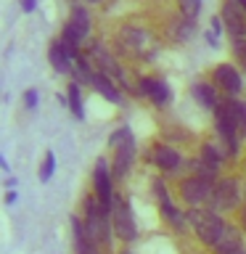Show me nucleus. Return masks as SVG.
I'll use <instances>...</instances> for the list:
<instances>
[{"label": "nucleus", "instance_id": "aec40b11", "mask_svg": "<svg viewBox=\"0 0 246 254\" xmlns=\"http://www.w3.org/2000/svg\"><path fill=\"white\" fill-rule=\"evenodd\" d=\"M188 167H190V175H198V178H206V180H217V178H220V170H217V167L206 164L201 156H193V159L188 162Z\"/></svg>", "mask_w": 246, "mask_h": 254}, {"label": "nucleus", "instance_id": "39448f33", "mask_svg": "<svg viewBox=\"0 0 246 254\" xmlns=\"http://www.w3.org/2000/svg\"><path fill=\"white\" fill-rule=\"evenodd\" d=\"M63 43H71L77 48H85L87 43L93 40V13H90V5L77 0L71 3L69 8V16L61 27V35H59Z\"/></svg>", "mask_w": 246, "mask_h": 254}, {"label": "nucleus", "instance_id": "a211bd4d", "mask_svg": "<svg viewBox=\"0 0 246 254\" xmlns=\"http://www.w3.org/2000/svg\"><path fill=\"white\" fill-rule=\"evenodd\" d=\"M159 212H162V220H164L172 230H178V233H188V230H190L188 212H183L180 206L172 201V198H164V201H159Z\"/></svg>", "mask_w": 246, "mask_h": 254}, {"label": "nucleus", "instance_id": "a878e982", "mask_svg": "<svg viewBox=\"0 0 246 254\" xmlns=\"http://www.w3.org/2000/svg\"><path fill=\"white\" fill-rule=\"evenodd\" d=\"M238 225H241V230L246 233V204L241 206V212H238Z\"/></svg>", "mask_w": 246, "mask_h": 254}, {"label": "nucleus", "instance_id": "20e7f679", "mask_svg": "<svg viewBox=\"0 0 246 254\" xmlns=\"http://www.w3.org/2000/svg\"><path fill=\"white\" fill-rule=\"evenodd\" d=\"M188 222H190L193 236L204 246H209V249H214L225 238L228 228H230V222H225V217L220 212L209 209V206H204V209H188Z\"/></svg>", "mask_w": 246, "mask_h": 254}, {"label": "nucleus", "instance_id": "6ab92c4d", "mask_svg": "<svg viewBox=\"0 0 246 254\" xmlns=\"http://www.w3.org/2000/svg\"><path fill=\"white\" fill-rule=\"evenodd\" d=\"M66 106L71 109L74 119L82 122L85 119V101H82V85H79L77 79H71V82L66 85Z\"/></svg>", "mask_w": 246, "mask_h": 254}, {"label": "nucleus", "instance_id": "ddd939ff", "mask_svg": "<svg viewBox=\"0 0 246 254\" xmlns=\"http://www.w3.org/2000/svg\"><path fill=\"white\" fill-rule=\"evenodd\" d=\"M212 82L220 87L222 95L238 98V95L244 93V74L236 64H217V66L212 69Z\"/></svg>", "mask_w": 246, "mask_h": 254}, {"label": "nucleus", "instance_id": "412c9836", "mask_svg": "<svg viewBox=\"0 0 246 254\" xmlns=\"http://www.w3.org/2000/svg\"><path fill=\"white\" fill-rule=\"evenodd\" d=\"M228 98H230V106H233V114L238 122V132H241V138H246V101L233 98V95H228Z\"/></svg>", "mask_w": 246, "mask_h": 254}, {"label": "nucleus", "instance_id": "f03ea898", "mask_svg": "<svg viewBox=\"0 0 246 254\" xmlns=\"http://www.w3.org/2000/svg\"><path fill=\"white\" fill-rule=\"evenodd\" d=\"M109 148H111V172L117 183H124L130 178L135 159H138V140L127 125H119L109 135Z\"/></svg>", "mask_w": 246, "mask_h": 254}, {"label": "nucleus", "instance_id": "2eb2a0df", "mask_svg": "<svg viewBox=\"0 0 246 254\" xmlns=\"http://www.w3.org/2000/svg\"><path fill=\"white\" fill-rule=\"evenodd\" d=\"M220 16L228 37H246V11L238 0H222Z\"/></svg>", "mask_w": 246, "mask_h": 254}, {"label": "nucleus", "instance_id": "1a4fd4ad", "mask_svg": "<svg viewBox=\"0 0 246 254\" xmlns=\"http://www.w3.org/2000/svg\"><path fill=\"white\" fill-rule=\"evenodd\" d=\"M111 222H114V236L122 244H132L138 238V222H135L132 206L124 201L122 196L114 198V206H111Z\"/></svg>", "mask_w": 246, "mask_h": 254}, {"label": "nucleus", "instance_id": "7ed1b4c3", "mask_svg": "<svg viewBox=\"0 0 246 254\" xmlns=\"http://www.w3.org/2000/svg\"><path fill=\"white\" fill-rule=\"evenodd\" d=\"M82 222H85V230L87 236L93 238L101 249H111V241H114V222H111V212L103 209V204L98 201V196H87L85 204H82Z\"/></svg>", "mask_w": 246, "mask_h": 254}, {"label": "nucleus", "instance_id": "6e6552de", "mask_svg": "<svg viewBox=\"0 0 246 254\" xmlns=\"http://www.w3.org/2000/svg\"><path fill=\"white\" fill-rule=\"evenodd\" d=\"M79 56H82V48H77L71 43H63L61 37L51 40V45H48V61H51V66H53L56 74L71 77V71H74V64H77Z\"/></svg>", "mask_w": 246, "mask_h": 254}, {"label": "nucleus", "instance_id": "f8f14e48", "mask_svg": "<svg viewBox=\"0 0 246 254\" xmlns=\"http://www.w3.org/2000/svg\"><path fill=\"white\" fill-rule=\"evenodd\" d=\"M138 95L146 98V101H151L156 109H164V106L172 103L170 85H167L162 77H154V74H140L138 77Z\"/></svg>", "mask_w": 246, "mask_h": 254}, {"label": "nucleus", "instance_id": "0eeeda50", "mask_svg": "<svg viewBox=\"0 0 246 254\" xmlns=\"http://www.w3.org/2000/svg\"><path fill=\"white\" fill-rule=\"evenodd\" d=\"M114 183L117 180H114V172H111V162H106V156H98L93 167V193L98 196V201L103 204L106 212H111L114 198H117Z\"/></svg>", "mask_w": 246, "mask_h": 254}, {"label": "nucleus", "instance_id": "dca6fc26", "mask_svg": "<svg viewBox=\"0 0 246 254\" xmlns=\"http://www.w3.org/2000/svg\"><path fill=\"white\" fill-rule=\"evenodd\" d=\"M190 95H193V101L204 111H209V114H214V111L220 109L222 98H225V95L220 93V87L212 82V77L209 79H196V82L190 85Z\"/></svg>", "mask_w": 246, "mask_h": 254}, {"label": "nucleus", "instance_id": "423d86ee", "mask_svg": "<svg viewBox=\"0 0 246 254\" xmlns=\"http://www.w3.org/2000/svg\"><path fill=\"white\" fill-rule=\"evenodd\" d=\"M214 183L217 180H206L198 175H188L178 183V196L183 198V204L188 209H204V206L214 204Z\"/></svg>", "mask_w": 246, "mask_h": 254}, {"label": "nucleus", "instance_id": "4be33fe9", "mask_svg": "<svg viewBox=\"0 0 246 254\" xmlns=\"http://www.w3.org/2000/svg\"><path fill=\"white\" fill-rule=\"evenodd\" d=\"M230 40V53L238 66L246 69V37H228Z\"/></svg>", "mask_w": 246, "mask_h": 254}, {"label": "nucleus", "instance_id": "4468645a", "mask_svg": "<svg viewBox=\"0 0 246 254\" xmlns=\"http://www.w3.org/2000/svg\"><path fill=\"white\" fill-rule=\"evenodd\" d=\"M196 35V19H188L178 11V16H170L164 21V43H172V45H188Z\"/></svg>", "mask_w": 246, "mask_h": 254}, {"label": "nucleus", "instance_id": "b1692460", "mask_svg": "<svg viewBox=\"0 0 246 254\" xmlns=\"http://www.w3.org/2000/svg\"><path fill=\"white\" fill-rule=\"evenodd\" d=\"M21 103H24V109H27V111H35V109L40 106V93L35 90V87L24 90V95H21Z\"/></svg>", "mask_w": 246, "mask_h": 254}, {"label": "nucleus", "instance_id": "2f4dec72", "mask_svg": "<svg viewBox=\"0 0 246 254\" xmlns=\"http://www.w3.org/2000/svg\"><path fill=\"white\" fill-rule=\"evenodd\" d=\"M244 170H246V156H244Z\"/></svg>", "mask_w": 246, "mask_h": 254}, {"label": "nucleus", "instance_id": "9d476101", "mask_svg": "<svg viewBox=\"0 0 246 254\" xmlns=\"http://www.w3.org/2000/svg\"><path fill=\"white\" fill-rule=\"evenodd\" d=\"M151 164H154L164 178H172V175H178L183 170L185 159H183V154L172 146V143H162V140H159V143L151 146Z\"/></svg>", "mask_w": 246, "mask_h": 254}, {"label": "nucleus", "instance_id": "5701e85b", "mask_svg": "<svg viewBox=\"0 0 246 254\" xmlns=\"http://www.w3.org/2000/svg\"><path fill=\"white\" fill-rule=\"evenodd\" d=\"M53 172H56V156H53V151H45V162L40 164V180L48 183L53 178Z\"/></svg>", "mask_w": 246, "mask_h": 254}, {"label": "nucleus", "instance_id": "7c9ffc66", "mask_svg": "<svg viewBox=\"0 0 246 254\" xmlns=\"http://www.w3.org/2000/svg\"><path fill=\"white\" fill-rule=\"evenodd\" d=\"M238 3H241V5H244V11H246V0H238Z\"/></svg>", "mask_w": 246, "mask_h": 254}, {"label": "nucleus", "instance_id": "f3484780", "mask_svg": "<svg viewBox=\"0 0 246 254\" xmlns=\"http://www.w3.org/2000/svg\"><path fill=\"white\" fill-rule=\"evenodd\" d=\"M87 87H90V90H95L101 98H106L109 103H122V101H124L122 85H119L114 77H109L106 71H98V69H95L93 77H90V85H87Z\"/></svg>", "mask_w": 246, "mask_h": 254}, {"label": "nucleus", "instance_id": "f257e3e1", "mask_svg": "<svg viewBox=\"0 0 246 254\" xmlns=\"http://www.w3.org/2000/svg\"><path fill=\"white\" fill-rule=\"evenodd\" d=\"M162 43L164 37L156 29L146 27V24H132V21L119 24L114 37H111V45L119 53V59L132 61V64H151L162 51Z\"/></svg>", "mask_w": 246, "mask_h": 254}, {"label": "nucleus", "instance_id": "9b49d317", "mask_svg": "<svg viewBox=\"0 0 246 254\" xmlns=\"http://www.w3.org/2000/svg\"><path fill=\"white\" fill-rule=\"evenodd\" d=\"M241 206V183L238 178H217L214 183V204L212 209L225 214Z\"/></svg>", "mask_w": 246, "mask_h": 254}, {"label": "nucleus", "instance_id": "bb28decb", "mask_svg": "<svg viewBox=\"0 0 246 254\" xmlns=\"http://www.w3.org/2000/svg\"><path fill=\"white\" fill-rule=\"evenodd\" d=\"M16 198H19V193H16L13 188H8V193H5V204H16Z\"/></svg>", "mask_w": 246, "mask_h": 254}, {"label": "nucleus", "instance_id": "393cba45", "mask_svg": "<svg viewBox=\"0 0 246 254\" xmlns=\"http://www.w3.org/2000/svg\"><path fill=\"white\" fill-rule=\"evenodd\" d=\"M19 3H21V11L24 13H32L37 8V0H19Z\"/></svg>", "mask_w": 246, "mask_h": 254}, {"label": "nucleus", "instance_id": "c756f323", "mask_svg": "<svg viewBox=\"0 0 246 254\" xmlns=\"http://www.w3.org/2000/svg\"><path fill=\"white\" fill-rule=\"evenodd\" d=\"M117 254H135V252H132V249H127V246H124V249H122V252H117Z\"/></svg>", "mask_w": 246, "mask_h": 254}, {"label": "nucleus", "instance_id": "cd10ccee", "mask_svg": "<svg viewBox=\"0 0 246 254\" xmlns=\"http://www.w3.org/2000/svg\"><path fill=\"white\" fill-rule=\"evenodd\" d=\"M214 254H246V249L241 246V249H228V252H214Z\"/></svg>", "mask_w": 246, "mask_h": 254}, {"label": "nucleus", "instance_id": "c85d7f7f", "mask_svg": "<svg viewBox=\"0 0 246 254\" xmlns=\"http://www.w3.org/2000/svg\"><path fill=\"white\" fill-rule=\"evenodd\" d=\"M82 3H87V5H101L103 0H82Z\"/></svg>", "mask_w": 246, "mask_h": 254}]
</instances>
